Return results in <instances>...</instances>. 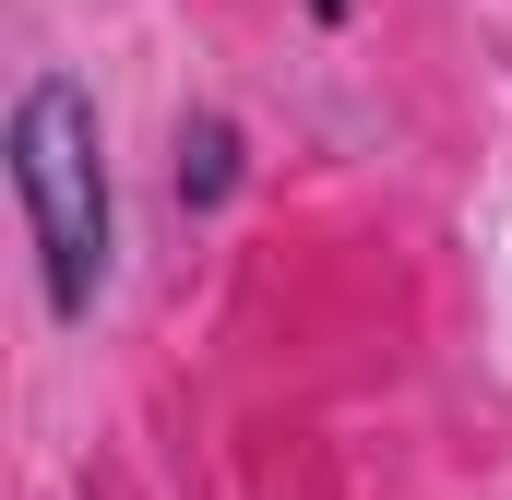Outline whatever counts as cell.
<instances>
[{
	"label": "cell",
	"instance_id": "cell-2",
	"mask_svg": "<svg viewBox=\"0 0 512 500\" xmlns=\"http://www.w3.org/2000/svg\"><path fill=\"white\" fill-rule=\"evenodd\" d=\"M239 179H251V155H239V120H179V203L191 215H215V203H239Z\"/></svg>",
	"mask_w": 512,
	"mask_h": 500
},
{
	"label": "cell",
	"instance_id": "cell-3",
	"mask_svg": "<svg viewBox=\"0 0 512 500\" xmlns=\"http://www.w3.org/2000/svg\"><path fill=\"white\" fill-rule=\"evenodd\" d=\"M310 12H322V24H346V0H310Z\"/></svg>",
	"mask_w": 512,
	"mask_h": 500
},
{
	"label": "cell",
	"instance_id": "cell-1",
	"mask_svg": "<svg viewBox=\"0 0 512 500\" xmlns=\"http://www.w3.org/2000/svg\"><path fill=\"white\" fill-rule=\"evenodd\" d=\"M12 191H24V239L48 274V322H96L108 250H120V203H108V131L72 72H36L12 96Z\"/></svg>",
	"mask_w": 512,
	"mask_h": 500
}]
</instances>
